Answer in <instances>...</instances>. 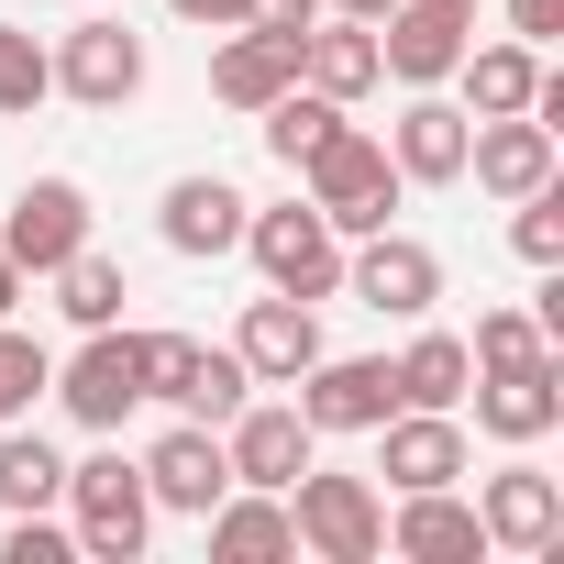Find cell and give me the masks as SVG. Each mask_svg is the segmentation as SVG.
Wrapping results in <instances>:
<instances>
[{
  "label": "cell",
  "mask_w": 564,
  "mask_h": 564,
  "mask_svg": "<svg viewBox=\"0 0 564 564\" xmlns=\"http://www.w3.org/2000/svg\"><path fill=\"white\" fill-rule=\"evenodd\" d=\"M56 509H67V531H78V553H89V564H133V553L155 542V498H144V465H133L111 432H100V454H78V465H67Z\"/></svg>",
  "instance_id": "1"
},
{
  "label": "cell",
  "mask_w": 564,
  "mask_h": 564,
  "mask_svg": "<svg viewBox=\"0 0 564 564\" xmlns=\"http://www.w3.org/2000/svg\"><path fill=\"white\" fill-rule=\"evenodd\" d=\"M399 188H410V177L388 166V133H366V122H344V133H333L311 166H300V199H311V210H322L344 243H355V232H388Z\"/></svg>",
  "instance_id": "2"
},
{
  "label": "cell",
  "mask_w": 564,
  "mask_h": 564,
  "mask_svg": "<svg viewBox=\"0 0 564 564\" xmlns=\"http://www.w3.org/2000/svg\"><path fill=\"white\" fill-rule=\"evenodd\" d=\"M289 531H300V553H322V564H377V553H388V487H377V476H322V465H300V476H289Z\"/></svg>",
  "instance_id": "3"
},
{
  "label": "cell",
  "mask_w": 564,
  "mask_h": 564,
  "mask_svg": "<svg viewBox=\"0 0 564 564\" xmlns=\"http://www.w3.org/2000/svg\"><path fill=\"white\" fill-rule=\"evenodd\" d=\"M232 254H254V276H265V289H289V300H344V232H333L311 199L243 210V243H232Z\"/></svg>",
  "instance_id": "4"
},
{
  "label": "cell",
  "mask_w": 564,
  "mask_h": 564,
  "mask_svg": "<svg viewBox=\"0 0 564 564\" xmlns=\"http://www.w3.org/2000/svg\"><path fill=\"white\" fill-rule=\"evenodd\" d=\"M45 388H56V410H67L78 432H122V421L144 410V333L100 322V333H89V344H78Z\"/></svg>",
  "instance_id": "5"
},
{
  "label": "cell",
  "mask_w": 564,
  "mask_h": 564,
  "mask_svg": "<svg viewBox=\"0 0 564 564\" xmlns=\"http://www.w3.org/2000/svg\"><path fill=\"white\" fill-rule=\"evenodd\" d=\"M144 399H166L177 421H232L243 399H254V377H243V355L232 344H188V333H144Z\"/></svg>",
  "instance_id": "6"
},
{
  "label": "cell",
  "mask_w": 564,
  "mask_h": 564,
  "mask_svg": "<svg viewBox=\"0 0 564 564\" xmlns=\"http://www.w3.org/2000/svg\"><path fill=\"white\" fill-rule=\"evenodd\" d=\"M45 56H56V100H78V111H122V100L144 89V34H133L122 12L67 23Z\"/></svg>",
  "instance_id": "7"
},
{
  "label": "cell",
  "mask_w": 564,
  "mask_h": 564,
  "mask_svg": "<svg viewBox=\"0 0 564 564\" xmlns=\"http://www.w3.org/2000/svg\"><path fill=\"white\" fill-rule=\"evenodd\" d=\"M344 289L377 311V322H432V300H443V254L421 243V232H355V254H344Z\"/></svg>",
  "instance_id": "8"
},
{
  "label": "cell",
  "mask_w": 564,
  "mask_h": 564,
  "mask_svg": "<svg viewBox=\"0 0 564 564\" xmlns=\"http://www.w3.org/2000/svg\"><path fill=\"white\" fill-rule=\"evenodd\" d=\"M465 399H476V432L520 454V443L564 432V355L542 344V355H520V366H476V388H465Z\"/></svg>",
  "instance_id": "9"
},
{
  "label": "cell",
  "mask_w": 564,
  "mask_h": 564,
  "mask_svg": "<svg viewBox=\"0 0 564 564\" xmlns=\"http://www.w3.org/2000/svg\"><path fill=\"white\" fill-rule=\"evenodd\" d=\"M476 520H487V553H564V476L531 465V443L476 487Z\"/></svg>",
  "instance_id": "10"
},
{
  "label": "cell",
  "mask_w": 564,
  "mask_h": 564,
  "mask_svg": "<svg viewBox=\"0 0 564 564\" xmlns=\"http://www.w3.org/2000/svg\"><path fill=\"white\" fill-rule=\"evenodd\" d=\"M289 388H300V421H311V432H377V421L399 410L388 355H333V344H322V355H311Z\"/></svg>",
  "instance_id": "11"
},
{
  "label": "cell",
  "mask_w": 564,
  "mask_h": 564,
  "mask_svg": "<svg viewBox=\"0 0 564 564\" xmlns=\"http://www.w3.org/2000/svg\"><path fill=\"white\" fill-rule=\"evenodd\" d=\"M221 454H232V487H276L289 498V476L322 465V432L300 421V399H243L221 421Z\"/></svg>",
  "instance_id": "12"
},
{
  "label": "cell",
  "mask_w": 564,
  "mask_h": 564,
  "mask_svg": "<svg viewBox=\"0 0 564 564\" xmlns=\"http://www.w3.org/2000/svg\"><path fill=\"white\" fill-rule=\"evenodd\" d=\"M78 243H89V188L78 177H23L12 188V221H0V254H12L23 276H56Z\"/></svg>",
  "instance_id": "13"
},
{
  "label": "cell",
  "mask_w": 564,
  "mask_h": 564,
  "mask_svg": "<svg viewBox=\"0 0 564 564\" xmlns=\"http://www.w3.org/2000/svg\"><path fill=\"white\" fill-rule=\"evenodd\" d=\"M465 465H476L465 410H388V421H377V476H388V498H410V487H454Z\"/></svg>",
  "instance_id": "14"
},
{
  "label": "cell",
  "mask_w": 564,
  "mask_h": 564,
  "mask_svg": "<svg viewBox=\"0 0 564 564\" xmlns=\"http://www.w3.org/2000/svg\"><path fill=\"white\" fill-rule=\"evenodd\" d=\"M465 133H476V111H465V100L410 89V111L388 122V166H399L410 188H465Z\"/></svg>",
  "instance_id": "15"
},
{
  "label": "cell",
  "mask_w": 564,
  "mask_h": 564,
  "mask_svg": "<svg viewBox=\"0 0 564 564\" xmlns=\"http://www.w3.org/2000/svg\"><path fill=\"white\" fill-rule=\"evenodd\" d=\"M232 355H243V377H254V388H289V377L322 355V300H289V289L243 300V322H232Z\"/></svg>",
  "instance_id": "16"
},
{
  "label": "cell",
  "mask_w": 564,
  "mask_h": 564,
  "mask_svg": "<svg viewBox=\"0 0 564 564\" xmlns=\"http://www.w3.org/2000/svg\"><path fill=\"white\" fill-rule=\"evenodd\" d=\"M465 45H476V23H465V12H432V0H399V12L377 23V67H388L399 89H443V78L465 67Z\"/></svg>",
  "instance_id": "17"
},
{
  "label": "cell",
  "mask_w": 564,
  "mask_h": 564,
  "mask_svg": "<svg viewBox=\"0 0 564 564\" xmlns=\"http://www.w3.org/2000/svg\"><path fill=\"white\" fill-rule=\"evenodd\" d=\"M133 465H144V498H155V509H177V520H199V509L232 487V454H221V432H210V421L155 432V454H133Z\"/></svg>",
  "instance_id": "18"
},
{
  "label": "cell",
  "mask_w": 564,
  "mask_h": 564,
  "mask_svg": "<svg viewBox=\"0 0 564 564\" xmlns=\"http://www.w3.org/2000/svg\"><path fill=\"white\" fill-rule=\"evenodd\" d=\"M553 166H564V155H553V122H531V111H498V122L465 133V177H476L487 199H531Z\"/></svg>",
  "instance_id": "19"
},
{
  "label": "cell",
  "mask_w": 564,
  "mask_h": 564,
  "mask_svg": "<svg viewBox=\"0 0 564 564\" xmlns=\"http://www.w3.org/2000/svg\"><path fill=\"white\" fill-rule=\"evenodd\" d=\"M388 553H399V564H476V553H487V520H476V498H454V487H410V498L388 509Z\"/></svg>",
  "instance_id": "20"
},
{
  "label": "cell",
  "mask_w": 564,
  "mask_h": 564,
  "mask_svg": "<svg viewBox=\"0 0 564 564\" xmlns=\"http://www.w3.org/2000/svg\"><path fill=\"white\" fill-rule=\"evenodd\" d=\"M276 89H300V34L232 23V34L210 45V100H221V111H265Z\"/></svg>",
  "instance_id": "21"
},
{
  "label": "cell",
  "mask_w": 564,
  "mask_h": 564,
  "mask_svg": "<svg viewBox=\"0 0 564 564\" xmlns=\"http://www.w3.org/2000/svg\"><path fill=\"white\" fill-rule=\"evenodd\" d=\"M199 531H210V564H289V553H300L289 498H276V487H221V498L199 509Z\"/></svg>",
  "instance_id": "22"
},
{
  "label": "cell",
  "mask_w": 564,
  "mask_h": 564,
  "mask_svg": "<svg viewBox=\"0 0 564 564\" xmlns=\"http://www.w3.org/2000/svg\"><path fill=\"white\" fill-rule=\"evenodd\" d=\"M243 188L232 177H177L166 199H155V232H166V254H232L243 243Z\"/></svg>",
  "instance_id": "23"
},
{
  "label": "cell",
  "mask_w": 564,
  "mask_h": 564,
  "mask_svg": "<svg viewBox=\"0 0 564 564\" xmlns=\"http://www.w3.org/2000/svg\"><path fill=\"white\" fill-rule=\"evenodd\" d=\"M300 78H311L322 100H344V111H355V100L388 78V67H377V23H344V12H333V23H311V34H300Z\"/></svg>",
  "instance_id": "24"
},
{
  "label": "cell",
  "mask_w": 564,
  "mask_h": 564,
  "mask_svg": "<svg viewBox=\"0 0 564 564\" xmlns=\"http://www.w3.org/2000/svg\"><path fill=\"white\" fill-rule=\"evenodd\" d=\"M443 89H465V111L476 122H498V111H531V89H542V45H465V67L443 78Z\"/></svg>",
  "instance_id": "25"
},
{
  "label": "cell",
  "mask_w": 564,
  "mask_h": 564,
  "mask_svg": "<svg viewBox=\"0 0 564 564\" xmlns=\"http://www.w3.org/2000/svg\"><path fill=\"white\" fill-rule=\"evenodd\" d=\"M254 133H265V155H276V166L300 177V166H311V155H322V144L344 133V100H322V89L300 78V89H276V100L254 111Z\"/></svg>",
  "instance_id": "26"
},
{
  "label": "cell",
  "mask_w": 564,
  "mask_h": 564,
  "mask_svg": "<svg viewBox=\"0 0 564 564\" xmlns=\"http://www.w3.org/2000/svg\"><path fill=\"white\" fill-rule=\"evenodd\" d=\"M399 410H465V388H476V355H465V333H421L399 366Z\"/></svg>",
  "instance_id": "27"
},
{
  "label": "cell",
  "mask_w": 564,
  "mask_h": 564,
  "mask_svg": "<svg viewBox=\"0 0 564 564\" xmlns=\"http://www.w3.org/2000/svg\"><path fill=\"white\" fill-rule=\"evenodd\" d=\"M56 487H67V454L23 421H0V509H56Z\"/></svg>",
  "instance_id": "28"
},
{
  "label": "cell",
  "mask_w": 564,
  "mask_h": 564,
  "mask_svg": "<svg viewBox=\"0 0 564 564\" xmlns=\"http://www.w3.org/2000/svg\"><path fill=\"white\" fill-rule=\"evenodd\" d=\"M45 289H56V311H67L78 333H100V322H122V300H133V289H122V265H111L100 243H78V254H67V265L45 276Z\"/></svg>",
  "instance_id": "29"
},
{
  "label": "cell",
  "mask_w": 564,
  "mask_h": 564,
  "mask_svg": "<svg viewBox=\"0 0 564 564\" xmlns=\"http://www.w3.org/2000/svg\"><path fill=\"white\" fill-rule=\"evenodd\" d=\"M56 100V56L23 34V23H0V122H23V111H45Z\"/></svg>",
  "instance_id": "30"
},
{
  "label": "cell",
  "mask_w": 564,
  "mask_h": 564,
  "mask_svg": "<svg viewBox=\"0 0 564 564\" xmlns=\"http://www.w3.org/2000/svg\"><path fill=\"white\" fill-rule=\"evenodd\" d=\"M509 243H520V265H564V177H542L531 199H509Z\"/></svg>",
  "instance_id": "31"
},
{
  "label": "cell",
  "mask_w": 564,
  "mask_h": 564,
  "mask_svg": "<svg viewBox=\"0 0 564 564\" xmlns=\"http://www.w3.org/2000/svg\"><path fill=\"white\" fill-rule=\"evenodd\" d=\"M45 377H56V355H45L34 333H12V322H0V421H34Z\"/></svg>",
  "instance_id": "32"
},
{
  "label": "cell",
  "mask_w": 564,
  "mask_h": 564,
  "mask_svg": "<svg viewBox=\"0 0 564 564\" xmlns=\"http://www.w3.org/2000/svg\"><path fill=\"white\" fill-rule=\"evenodd\" d=\"M542 344H553V333H542L531 311H487V322L465 333V355H476V366H520V355H542Z\"/></svg>",
  "instance_id": "33"
},
{
  "label": "cell",
  "mask_w": 564,
  "mask_h": 564,
  "mask_svg": "<svg viewBox=\"0 0 564 564\" xmlns=\"http://www.w3.org/2000/svg\"><path fill=\"white\" fill-rule=\"evenodd\" d=\"M67 553H78V531L45 509H12V531H0V564H67Z\"/></svg>",
  "instance_id": "34"
},
{
  "label": "cell",
  "mask_w": 564,
  "mask_h": 564,
  "mask_svg": "<svg viewBox=\"0 0 564 564\" xmlns=\"http://www.w3.org/2000/svg\"><path fill=\"white\" fill-rule=\"evenodd\" d=\"M509 34H520V45H553V34H564V0H509Z\"/></svg>",
  "instance_id": "35"
},
{
  "label": "cell",
  "mask_w": 564,
  "mask_h": 564,
  "mask_svg": "<svg viewBox=\"0 0 564 564\" xmlns=\"http://www.w3.org/2000/svg\"><path fill=\"white\" fill-rule=\"evenodd\" d=\"M243 23H265V34H311V23H322V0H254Z\"/></svg>",
  "instance_id": "36"
},
{
  "label": "cell",
  "mask_w": 564,
  "mask_h": 564,
  "mask_svg": "<svg viewBox=\"0 0 564 564\" xmlns=\"http://www.w3.org/2000/svg\"><path fill=\"white\" fill-rule=\"evenodd\" d=\"M166 12H177V23H199V34H232L254 0H166Z\"/></svg>",
  "instance_id": "37"
},
{
  "label": "cell",
  "mask_w": 564,
  "mask_h": 564,
  "mask_svg": "<svg viewBox=\"0 0 564 564\" xmlns=\"http://www.w3.org/2000/svg\"><path fill=\"white\" fill-rule=\"evenodd\" d=\"M322 12H344V23H388L399 0H322Z\"/></svg>",
  "instance_id": "38"
},
{
  "label": "cell",
  "mask_w": 564,
  "mask_h": 564,
  "mask_svg": "<svg viewBox=\"0 0 564 564\" xmlns=\"http://www.w3.org/2000/svg\"><path fill=\"white\" fill-rule=\"evenodd\" d=\"M12 311H23V265L0 254V322H12Z\"/></svg>",
  "instance_id": "39"
},
{
  "label": "cell",
  "mask_w": 564,
  "mask_h": 564,
  "mask_svg": "<svg viewBox=\"0 0 564 564\" xmlns=\"http://www.w3.org/2000/svg\"><path fill=\"white\" fill-rule=\"evenodd\" d=\"M432 12H465V23H476V0H432Z\"/></svg>",
  "instance_id": "40"
}]
</instances>
